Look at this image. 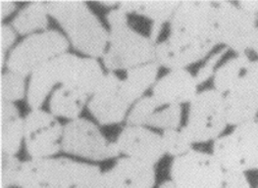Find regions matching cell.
I'll list each match as a JSON object with an SVG mask.
<instances>
[{"label": "cell", "instance_id": "6da1fadb", "mask_svg": "<svg viewBox=\"0 0 258 188\" xmlns=\"http://www.w3.org/2000/svg\"><path fill=\"white\" fill-rule=\"evenodd\" d=\"M219 44L213 1H182L170 20V35L157 43L156 60L167 69H185Z\"/></svg>", "mask_w": 258, "mask_h": 188}, {"label": "cell", "instance_id": "7a4b0ae2", "mask_svg": "<svg viewBox=\"0 0 258 188\" xmlns=\"http://www.w3.org/2000/svg\"><path fill=\"white\" fill-rule=\"evenodd\" d=\"M104 75L95 58L64 53L31 75L28 101L34 107H41L47 95L58 83L74 87L90 96L97 89Z\"/></svg>", "mask_w": 258, "mask_h": 188}, {"label": "cell", "instance_id": "3957f363", "mask_svg": "<svg viewBox=\"0 0 258 188\" xmlns=\"http://www.w3.org/2000/svg\"><path fill=\"white\" fill-rule=\"evenodd\" d=\"M213 80L224 97L229 125L237 127L257 118L258 59L233 57L215 71Z\"/></svg>", "mask_w": 258, "mask_h": 188}, {"label": "cell", "instance_id": "277c9868", "mask_svg": "<svg viewBox=\"0 0 258 188\" xmlns=\"http://www.w3.org/2000/svg\"><path fill=\"white\" fill-rule=\"evenodd\" d=\"M98 167L66 158L32 159L22 163L21 188H95L101 175Z\"/></svg>", "mask_w": 258, "mask_h": 188}, {"label": "cell", "instance_id": "5b68a950", "mask_svg": "<svg viewBox=\"0 0 258 188\" xmlns=\"http://www.w3.org/2000/svg\"><path fill=\"white\" fill-rule=\"evenodd\" d=\"M49 15L59 23L77 50L92 58L103 57L109 33L84 1L47 2Z\"/></svg>", "mask_w": 258, "mask_h": 188}, {"label": "cell", "instance_id": "8992f818", "mask_svg": "<svg viewBox=\"0 0 258 188\" xmlns=\"http://www.w3.org/2000/svg\"><path fill=\"white\" fill-rule=\"evenodd\" d=\"M156 45L152 39L135 31L128 24L111 28L103 64L110 71L126 70L155 62Z\"/></svg>", "mask_w": 258, "mask_h": 188}, {"label": "cell", "instance_id": "52a82bcc", "mask_svg": "<svg viewBox=\"0 0 258 188\" xmlns=\"http://www.w3.org/2000/svg\"><path fill=\"white\" fill-rule=\"evenodd\" d=\"M228 124L224 97L219 91L206 89L189 102L183 132L194 143H206L221 136Z\"/></svg>", "mask_w": 258, "mask_h": 188}, {"label": "cell", "instance_id": "ba28073f", "mask_svg": "<svg viewBox=\"0 0 258 188\" xmlns=\"http://www.w3.org/2000/svg\"><path fill=\"white\" fill-rule=\"evenodd\" d=\"M212 155L225 171L258 169V118L217 138Z\"/></svg>", "mask_w": 258, "mask_h": 188}, {"label": "cell", "instance_id": "9c48e42d", "mask_svg": "<svg viewBox=\"0 0 258 188\" xmlns=\"http://www.w3.org/2000/svg\"><path fill=\"white\" fill-rule=\"evenodd\" d=\"M67 38L58 31L48 30L30 35L18 43L6 61L9 71L23 76L32 75L38 68L66 53Z\"/></svg>", "mask_w": 258, "mask_h": 188}, {"label": "cell", "instance_id": "30bf717a", "mask_svg": "<svg viewBox=\"0 0 258 188\" xmlns=\"http://www.w3.org/2000/svg\"><path fill=\"white\" fill-rule=\"evenodd\" d=\"M224 172L212 154L195 149L174 158L170 169L176 188H223Z\"/></svg>", "mask_w": 258, "mask_h": 188}, {"label": "cell", "instance_id": "8fae6325", "mask_svg": "<svg viewBox=\"0 0 258 188\" xmlns=\"http://www.w3.org/2000/svg\"><path fill=\"white\" fill-rule=\"evenodd\" d=\"M213 4L219 44H224L238 55L247 54L257 28V17L230 1H213Z\"/></svg>", "mask_w": 258, "mask_h": 188}, {"label": "cell", "instance_id": "7c38bea8", "mask_svg": "<svg viewBox=\"0 0 258 188\" xmlns=\"http://www.w3.org/2000/svg\"><path fill=\"white\" fill-rule=\"evenodd\" d=\"M61 145L66 153L93 161H104L121 154L116 142L109 141L96 125L80 118L64 127Z\"/></svg>", "mask_w": 258, "mask_h": 188}, {"label": "cell", "instance_id": "4fadbf2b", "mask_svg": "<svg viewBox=\"0 0 258 188\" xmlns=\"http://www.w3.org/2000/svg\"><path fill=\"white\" fill-rule=\"evenodd\" d=\"M63 127L53 114L32 109L25 118L24 140L33 159L51 158L62 149Z\"/></svg>", "mask_w": 258, "mask_h": 188}, {"label": "cell", "instance_id": "5bb4252c", "mask_svg": "<svg viewBox=\"0 0 258 188\" xmlns=\"http://www.w3.org/2000/svg\"><path fill=\"white\" fill-rule=\"evenodd\" d=\"M132 105L122 79L114 72H109L92 94L88 108L99 124L106 126L122 122Z\"/></svg>", "mask_w": 258, "mask_h": 188}, {"label": "cell", "instance_id": "9a60e30c", "mask_svg": "<svg viewBox=\"0 0 258 188\" xmlns=\"http://www.w3.org/2000/svg\"><path fill=\"white\" fill-rule=\"evenodd\" d=\"M116 144L127 158L153 167L165 154L162 136L142 126L128 125L120 132Z\"/></svg>", "mask_w": 258, "mask_h": 188}, {"label": "cell", "instance_id": "2e32d148", "mask_svg": "<svg viewBox=\"0 0 258 188\" xmlns=\"http://www.w3.org/2000/svg\"><path fill=\"white\" fill-rule=\"evenodd\" d=\"M154 184L153 166L126 157L101 173L95 188H153Z\"/></svg>", "mask_w": 258, "mask_h": 188}, {"label": "cell", "instance_id": "e0dca14e", "mask_svg": "<svg viewBox=\"0 0 258 188\" xmlns=\"http://www.w3.org/2000/svg\"><path fill=\"white\" fill-rule=\"evenodd\" d=\"M199 82L196 75L185 69L170 70L156 80L152 96L163 106L189 103L198 94Z\"/></svg>", "mask_w": 258, "mask_h": 188}, {"label": "cell", "instance_id": "ac0fdd59", "mask_svg": "<svg viewBox=\"0 0 258 188\" xmlns=\"http://www.w3.org/2000/svg\"><path fill=\"white\" fill-rule=\"evenodd\" d=\"M179 4V1H122L118 2V7L127 14L136 13L151 20L149 38L156 42L164 23L171 20Z\"/></svg>", "mask_w": 258, "mask_h": 188}, {"label": "cell", "instance_id": "d6986e66", "mask_svg": "<svg viewBox=\"0 0 258 188\" xmlns=\"http://www.w3.org/2000/svg\"><path fill=\"white\" fill-rule=\"evenodd\" d=\"M25 120L18 108L11 102L1 101L0 105V145L1 153L15 156L24 139Z\"/></svg>", "mask_w": 258, "mask_h": 188}, {"label": "cell", "instance_id": "ffe728a7", "mask_svg": "<svg viewBox=\"0 0 258 188\" xmlns=\"http://www.w3.org/2000/svg\"><path fill=\"white\" fill-rule=\"evenodd\" d=\"M89 95L71 86L60 85L56 88L49 102L51 114L69 120L78 119L82 113Z\"/></svg>", "mask_w": 258, "mask_h": 188}, {"label": "cell", "instance_id": "44dd1931", "mask_svg": "<svg viewBox=\"0 0 258 188\" xmlns=\"http://www.w3.org/2000/svg\"><path fill=\"white\" fill-rule=\"evenodd\" d=\"M159 71V65L151 62L127 71V75L123 81L124 90L133 103L143 98L149 87L156 82Z\"/></svg>", "mask_w": 258, "mask_h": 188}, {"label": "cell", "instance_id": "7402d4cb", "mask_svg": "<svg viewBox=\"0 0 258 188\" xmlns=\"http://www.w3.org/2000/svg\"><path fill=\"white\" fill-rule=\"evenodd\" d=\"M47 3L32 2L25 6L13 20V29L21 35H33L44 30L48 24Z\"/></svg>", "mask_w": 258, "mask_h": 188}, {"label": "cell", "instance_id": "603a6c76", "mask_svg": "<svg viewBox=\"0 0 258 188\" xmlns=\"http://www.w3.org/2000/svg\"><path fill=\"white\" fill-rule=\"evenodd\" d=\"M182 120V107L179 105H166L160 107L149 118L147 126L163 131L177 130Z\"/></svg>", "mask_w": 258, "mask_h": 188}, {"label": "cell", "instance_id": "cb8c5ba5", "mask_svg": "<svg viewBox=\"0 0 258 188\" xmlns=\"http://www.w3.org/2000/svg\"><path fill=\"white\" fill-rule=\"evenodd\" d=\"M162 106L163 105H161L152 95L141 98L135 103L130 111L127 118L128 125L142 127L147 126L148 120L152 114Z\"/></svg>", "mask_w": 258, "mask_h": 188}, {"label": "cell", "instance_id": "d4e9b609", "mask_svg": "<svg viewBox=\"0 0 258 188\" xmlns=\"http://www.w3.org/2000/svg\"><path fill=\"white\" fill-rule=\"evenodd\" d=\"M0 86L1 101L14 103L24 97L25 76L8 70L1 75Z\"/></svg>", "mask_w": 258, "mask_h": 188}, {"label": "cell", "instance_id": "484cf974", "mask_svg": "<svg viewBox=\"0 0 258 188\" xmlns=\"http://www.w3.org/2000/svg\"><path fill=\"white\" fill-rule=\"evenodd\" d=\"M162 136L163 146L165 153L176 157H179L188 152L191 148L192 143L184 134L183 130H169L164 131Z\"/></svg>", "mask_w": 258, "mask_h": 188}, {"label": "cell", "instance_id": "4316f807", "mask_svg": "<svg viewBox=\"0 0 258 188\" xmlns=\"http://www.w3.org/2000/svg\"><path fill=\"white\" fill-rule=\"evenodd\" d=\"M22 162L13 155L1 153V188L18 185Z\"/></svg>", "mask_w": 258, "mask_h": 188}, {"label": "cell", "instance_id": "83f0119b", "mask_svg": "<svg viewBox=\"0 0 258 188\" xmlns=\"http://www.w3.org/2000/svg\"><path fill=\"white\" fill-rule=\"evenodd\" d=\"M227 48H223L221 50H219L218 52H216L215 54H213L212 56L210 57L205 64L203 65V67L200 69V71L198 72V74L196 75V78L199 82V84L205 82L207 79H209L212 75L215 74L216 66L219 63V61L221 60L222 57L225 55V53L227 52Z\"/></svg>", "mask_w": 258, "mask_h": 188}, {"label": "cell", "instance_id": "f1b7e54d", "mask_svg": "<svg viewBox=\"0 0 258 188\" xmlns=\"http://www.w3.org/2000/svg\"><path fill=\"white\" fill-rule=\"evenodd\" d=\"M223 188H251L242 171H225Z\"/></svg>", "mask_w": 258, "mask_h": 188}, {"label": "cell", "instance_id": "f546056e", "mask_svg": "<svg viewBox=\"0 0 258 188\" xmlns=\"http://www.w3.org/2000/svg\"><path fill=\"white\" fill-rule=\"evenodd\" d=\"M15 30L7 25H2L0 29V48H1V65L4 64L5 51H7L15 42Z\"/></svg>", "mask_w": 258, "mask_h": 188}, {"label": "cell", "instance_id": "4dcf8cb0", "mask_svg": "<svg viewBox=\"0 0 258 188\" xmlns=\"http://www.w3.org/2000/svg\"><path fill=\"white\" fill-rule=\"evenodd\" d=\"M128 14L122 10L121 8L118 7L116 9H112L110 12L107 14V22L109 24L111 28H116V27H120L123 25L128 24Z\"/></svg>", "mask_w": 258, "mask_h": 188}, {"label": "cell", "instance_id": "1f68e13d", "mask_svg": "<svg viewBox=\"0 0 258 188\" xmlns=\"http://www.w3.org/2000/svg\"><path fill=\"white\" fill-rule=\"evenodd\" d=\"M238 5L248 14L258 16V1H240Z\"/></svg>", "mask_w": 258, "mask_h": 188}, {"label": "cell", "instance_id": "d6a6232c", "mask_svg": "<svg viewBox=\"0 0 258 188\" xmlns=\"http://www.w3.org/2000/svg\"><path fill=\"white\" fill-rule=\"evenodd\" d=\"M16 8V4L12 1H1L0 2V16L1 19L9 16Z\"/></svg>", "mask_w": 258, "mask_h": 188}, {"label": "cell", "instance_id": "836d02e7", "mask_svg": "<svg viewBox=\"0 0 258 188\" xmlns=\"http://www.w3.org/2000/svg\"><path fill=\"white\" fill-rule=\"evenodd\" d=\"M250 50H252L255 54L258 55V27L254 32L253 38H252L251 43H250Z\"/></svg>", "mask_w": 258, "mask_h": 188}, {"label": "cell", "instance_id": "e575fe53", "mask_svg": "<svg viewBox=\"0 0 258 188\" xmlns=\"http://www.w3.org/2000/svg\"><path fill=\"white\" fill-rule=\"evenodd\" d=\"M159 188H176V186L173 184L172 181H166V182L162 183Z\"/></svg>", "mask_w": 258, "mask_h": 188}, {"label": "cell", "instance_id": "d590c367", "mask_svg": "<svg viewBox=\"0 0 258 188\" xmlns=\"http://www.w3.org/2000/svg\"><path fill=\"white\" fill-rule=\"evenodd\" d=\"M257 18H258V16H257Z\"/></svg>", "mask_w": 258, "mask_h": 188}]
</instances>
